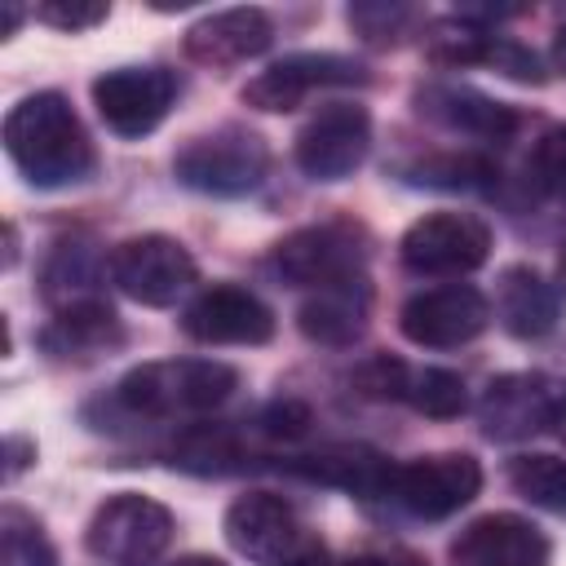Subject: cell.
<instances>
[{"mask_svg":"<svg viewBox=\"0 0 566 566\" xmlns=\"http://www.w3.org/2000/svg\"><path fill=\"white\" fill-rule=\"evenodd\" d=\"M4 150L31 186H71L93 172V142L62 93H31L4 115Z\"/></svg>","mask_w":566,"mask_h":566,"instance_id":"1","label":"cell"},{"mask_svg":"<svg viewBox=\"0 0 566 566\" xmlns=\"http://www.w3.org/2000/svg\"><path fill=\"white\" fill-rule=\"evenodd\" d=\"M239 385V371L217 358H164L142 363L119 380V402L133 416H199L221 407Z\"/></svg>","mask_w":566,"mask_h":566,"instance_id":"2","label":"cell"},{"mask_svg":"<svg viewBox=\"0 0 566 566\" xmlns=\"http://www.w3.org/2000/svg\"><path fill=\"white\" fill-rule=\"evenodd\" d=\"M226 539L256 566H310L323 544L274 491H248L226 509Z\"/></svg>","mask_w":566,"mask_h":566,"instance_id":"3","label":"cell"},{"mask_svg":"<svg viewBox=\"0 0 566 566\" xmlns=\"http://www.w3.org/2000/svg\"><path fill=\"white\" fill-rule=\"evenodd\" d=\"M265 168H270L265 142L239 124L190 137L172 159L177 181L190 190H203V195H248L261 186Z\"/></svg>","mask_w":566,"mask_h":566,"instance_id":"4","label":"cell"},{"mask_svg":"<svg viewBox=\"0 0 566 566\" xmlns=\"http://www.w3.org/2000/svg\"><path fill=\"white\" fill-rule=\"evenodd\" d=\"M168 539H172V513L142 491H119L102 500L84 531L88 553L106 566H146L168 548Z\"/></svg>","mask_w":566,"mask_h":566,"instance_id":"5","label":"cell"},{"mask_svg":"<svg viewBox=\"0 0 566 566\" xmlns=\"http://www.w3.org/2000/svg\"><path fill=\"white\" fill-rule=\"evenodd\" d=\"M398 256L411 274L460 279L491 256V226L473 212H429L402 230Z\"/></svg>","mask_w":566,"mask_h":566,"instance_id":"6","label":"cell"},{"mask_svg":"<svg viewBox=\"0 0 566 566\" xmlns=\"http://www.w3.org/2000/svg\"><path fill=\"white\" fill-rule=\"evenodd\" d=\"M478 491H482V464L464 451H433V455L394 464V482H389V495L407 513L429 522L460 513Z\"/></svg>","mask_w":566,"mask_h":566,"instance_id":"7","label":"cell"},{"mask_svg":"<svg viewBox=\"0 0 566 566\" xmlns=\"http://www.w3.org/2000/svg\"><path fill=\"white\" fill-rule=\"evenodd\" d=\"M111 279L115 287L137 301V305H172L190 283H195V261L190 252L168 239V234H133L115 243L111 252Z\"/></svg>","mask_w":566,"mask_h":566,"instance_id":"8","label":"cell"},{"mask_svg":"<svg viewBox=\"0 0 566 566\" xmlns=\"http://www.w3.org/2000/svg\"><path fill=\"white\" fill-rule=\"evenodd\" d=\"M177 97V75L164 66H115L93 80V106L119 137H146L164 124Z\"/></svg>","mask_w":566,"mask_h":566,"instance_id":"9","label":"cell"},{"mask_svg":"<svg viewBox=\"0 0 566 566\" xmlns=\"http://www.w3.org/2000/svg\"><path fill=\"white\" fill-rule=\"evenodd\" d=\"M367 146H371L367 111L354 102H327L296 133V164L314 181H340L367 159Z\"/></svg>","mask_w":566,"mask_h":566,"instance_id":"10","label":"cell"},{"mask_svg":"<svg viewBox=\"0 0 566 566\" xmlns=\"http://www.w3.org/2000/svg\"><path fill=\"white\" fill-rule=\"evenodd\" d=\"M486 323H491V301L469 283H447V287L416 292L398 314L402 336L420 349L464 345V340L482 336Z\"/></svg>","mask_w":566,"mask_h":566,"instance_id":"11","label":"cell"},{"mask_svg":"<svg viewBox=\"0 0 566 566\" xmlns=\"http://www.w3.org/2000/svg\"><path fill=\"white\" fill-rule=\"evenodd\" d=\"M274 270L301 287H349L363 283V248L340 226H305L274 248Z\"/></svg>","mask_w":566,"mask_h":566,"instance_id":"12","label":"cell"},{"mask_svg":"<svg viewBox=\"0 0 566 566\" xmlns=\"http://www.w3.org/2000/svg\"><path fill=\"white\" fill-rule=\"evenodd\" d=\"M332 84H367V71L340 53H292L274 66H265L261 75H252L243 84V102L252 111H296L314 88H332Z\"/></svg>","mask_w":566,"mask_h":566,"instance_id":"13","label":"cell"},{"mask_svg":"<svg viewBox=\"0 0 566 566\" xmlns=\"http://www.w3.org/2000/svg\"><path fill=\"white\" fill-rule=\"evenodd\" d=\"M181 327L203 345H265L274 336V314L248 287L212 283L186 305Z\"/></svg>","mask_w":566,"mask_h":566,"instance_id":"14","label":"cell"},{"mask_svg":"<svg viewBox=\"0 0 566 566\" xmlns=\"http://www.w3.org/2000/svg\"><path fill=\"white\" fill-rule=\"evenodd\" d=\"M451 566H548V539L517 513H486L451 539Z\"/></svg>","mask_w":566,"mask_h":566,"instance_id":"15","label":"cell"},{"mask_svg":"<svg viewBox=\"0 0 566 566\" xmlns=\"http://www.w3.org/2000/svg\"><path fill=\"white\" fill-rule=\"evenodd\" d=\"M274 40V22L265 9L256 4H239V9H221L199 18L186 31V57L199 66H239L256 53H265Z\"/></svg>","mask_w":566,"mask_h":566,"instance_id":"16","label":"cell"},{"mask_svg":"<svg viewBox=\"0 0 566 566\" xmlns=\"http://www.w3.org/2000/svg\"><path fill=\"white\" fill-rule=\"evenodd\" d=\"M553 398L539 376H500L482 398V429L486 438H526L553 424Z\"/></svg>","mask_w":566,"mask_h":566,"instance_id":"17","label":"cell"},{"mask_svg":"<svg viewBox=\"0 0 566 566\" xmlns=\"http://www.w3.org/2000/svg\"><path fill=\"white\" fill-rule=\"evenodd\" d=\"M287 469L301 473V478H310V482L340 486V491H354V495H389V482H394V464L380 451L358 447V442L323 447L314 455L292 460Z\"/></svg>","mask_w":566,"mask_h":566,"instance_id":"18","label":"cell"},{"mask_svg":"<svg viewBox=\"0 0 566 566\" xmlns=\"http://www.w3.org/2000/svg\"><path fill=\"white\" fill-rule=\"evenodd\" d=\"M420 111L442 119L447 128H460V133H473V137H486V142H504L513 128H517V115L504 106V102H491L482 97L478 88H455V84H429L416 93Z\"/></svg>","mask_w":566,"mask_h":566,"instance_id":"19","label":"cell"},{"mask_svg":"<svg viewBox=\"0 0 566 566\" xmlns=\"http://www.w3.org/2000/svg\"><path fill=\"white\" fill-rule=\"evenodd\" d=\"M495 318L504 323L509 336L535 340L553 332L557 323V296L553 287L531 270V265H509L495 283Z\"/></svg>","mask_w":566,"mask_h":566,"instance_id":"20","label":"cell"},{"mask_svg":"<svg viewBox=\"0 0 566 566\" xmlns=\"http://www.w3.org/2000/svg\"><path fill=\"white\" fill-rule=\"evenodd\" d=\"M119 340V318L111 314V305L102 301H75L66 305L40 336V345L57 358H93L106 345Z\"/></svg>","mask_w":566,"mask_h":566,"instance_id":"21","label":"cell"},{"mask_svg":"<svg viewBox=\"0 0 566 566\" xmlns=\"http://www.w3.org/2000/svg\"><path fill=\"white\" fill-rule=\"evenodd\" d=\"M363 314H367V292H363V283H349V287H327V292L310 296L301 305L296 323L318 345H349L363 332Z\"/></svg>","mask_w":566,"mask_h":566,"instance_id":"22","label":"cell"},{"mask_svg":"<svg viewBox=\"0 0 566 566\" xmlns=\"http://www.w3.org/2000/svg\"><path fill=\"white\" fill-rule=\"evenodd\" d=\"M509 486L531 500L535 509L548 513H566V460L562 455H513L509 460Z\"/></svg>","mask_w":566,"mask_h":566,"instance_id":"23","label":"cell"},{"mask_svg":"<svg viewBox=\"0 0 566 566\" xmlns=\"http://www.w3.org/2000/svg\"><path fill=\"white\" fill-rule=\"evenodd\" d=\"M0 566H57L44 526L18 504L0 513Z\"/></svg>","mask_w":566,"mask_h":566,"instance_id":"24","label":"cell"},{"mask_svg":"<svg viewBox=\"0 0 566 566\" xmlns=\"http://www.w3.org/2000/svg\"><path fill=\"white\" fill-rule=\"evenodd\" d=\"M407 402L420 411V416H433V420H451L464 411L469 394H464V380L447 367H424V371H411L407 380Z\"/></svg>","mask_w":566,"mask_h":566,"instance_id":"25","label":"cell"},{"mask_svg":"<svg viewBox=\"0 0 566 566\" xmlns=\"http://www.w3.org/2000/svg\"><path fill=\"white\" fill-rule=\"evenodd\" d=\"M172 464L190 469V473H226L239 464V442L226 433V429H212V424H199L190 429L177 451H172Z\"/></svg>","mask_w":566,"mask_h":566,"instance_id":"26","label":"cell"},{"mask_svg":"<svg viewBox=\"0 0 566 566\" xmlns=\"http://www.w3.org/2000/svg\"><path fill=\"white\" fill-rule=\"evenodd\" d=\"M482 177H491V164L478 155H447V159L416 164V181H429V186H478Z\"/></svg>","mask_w":566,"mask_h":566,"instance_id":"27","label":"cell"},{"mask_svg":"<svg viewBox=\"0 0 566 566\" xmlns=\"http://www.w3.org/2000/svg\"><path fill=\"white\" fill-rule=\"evenodd\" d=\"M482 62H491L500 75H509V80H522V84H539V80H544V71H539V57H535L531 49H522L517 40H504V35H491V40H486V53H482Z\"/></svg>","mask_w":566,"mask_h":566,"instance_id":"28","label":"cell"},{"mask_svg":"<svg viewBox=\"0 0 566 566\" xmlns=\"http://www.w3.org/2000/svg\"><path fill=\"white\" fill-rule=\"evenodd\" d=\"M407 380H411V371L398 358H371L354 371V385L367 398H407Z\"/></svg>","mask_w":566,"mask_h":566,"instance_id":"29","label":"cell"},{"mask_svg":"<svg viewBox=\"0 0 566 566\" xmlns=\"http://www.w3.org/2000/svg\"><path fill=\"white\" fill-rule=\"evenodd\" d=\"M531 164H535L539 186L566 199V128H548V133L539 137V146H535V159H531Z\"/></svg>","mask_w":566,"mask_h":566,"instance_id":"30","label":"cell"},{"mask_svg":"<svg viewBox=\"0 0 566 566\" xmlns=\"http://www.w3.org/2000/svg\"><path fill=\"white\" fill-rule=\"evenodd\" d=\"M106 13H111L106 4H80V0H49L35 9V18L57 31H88V27L106 22Z\"/></svg>","mask_w":566,"mask_h":566,"instance_id":"31","label":"cell"},{"mask_svg":"<svg viewBox=\"0 0 566 566\" xmlns=\"http://www.w3.org/2000/svg\"><path fill=\"white\" fill-rule=\"evenodd\" d=\"M411 13L407 9H385V4H376V9H349V22L371 40V44H389V40H398V22H407Z\"/></svg>","mask_w":566,"mask_h":566,"instance_id":"32","label":"cell"},{"mask_svg":"<svg viewBox=\"0 0 566 566\" xmlns=\"http://www.w3.org/2000/svg\"><path fill=\"white\" fill-rule=\"evenodd\" d=\"M261 429L270 438H301L310 429V411L301 402H292V398L287 402H274V407L261 411Z\"/></svg>","mask_w":566,"mask_h":566,"instance_id":"33","label":"cell"},{"mask_svg":"<svg viewBox=\"0 0 566 566\" xmlns=\"http://www.w3.org/2000/svg\"><path fill=\"white\" fill-rule=\"evenodd\" d=\"M553 66L566 75V22L557 27V35H553Z\"/></svg>","mask_w":566,"mask_h":566,"instance_id":"34","label":"cell"},{"mask_svg":"<svg viewBox=\"0 0 566 566\" xmlns=\"http://www.w3.org/2000/svg\"><path fill=\"white\" fill-rule=\"evenodd\" d=\"M345 566H416V562H398V557H349Z\"/></svg>","mask_w":566,"mask_h":566,"instance_id":"35","label":"cell"},{"mask_svg":"<svg viewBox=\"0 0 566 566\" xmlns=\"http://www.w3.org/2000/svg\"><path fill=\"white\" fill-rule=\"evenodd\" d=\"M172 566H226L221 557H208V553H190V557H177Z\"/></svg>","mask_w":566,"mask_h":566,"instance_id":"36","label":"cell"},{"mask_svg":"<svg viewBox=\"0 0 566 566\" xmlns=\"http://www.w3.org/2000/svg\"><path fill=\"white\" fill-rule=\"evenodd\" d=\"M553 424H557V433H562V442H566V402L553 407Z\"/></svg>","mask_w":566,"mask_h":566,"instance_id":"37","label":"cell"},{"mask_svg":"<svg viewBox=\"0 0 566 566\" xmlns=\"http://www.w3.org/2000/svg\"><path fill=\"white\" fill-rule=\"evenodd\" d=\"M557 274H562V283H566V248H562V256H557Z\"/></svg>","mask_w":566,"mask_h":566,"instance_id":"38","label":"cell"}]
</instances>
